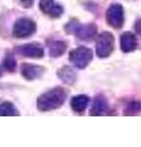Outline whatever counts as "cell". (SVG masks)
<instances>
[{"mask_svg": "<svg viewBox=\"0 0 141 147\" xmlns=\"http://www.w3.org/2000/svg\"><path fill=\"white\" fill-rule=\"evenodd\" d=\"M120 47L124 53L133 52L138 47V39H136L135 34L130 33V32H125L120 37Z\"/></svg>", "mask_w": 141, "mask_h": 147, "instance_id": "cell-11", "label": "cell"}, {"mask_svg": "<svg viewBox=\"0 0 141 147\" xmlns=\"http://www.w3.org/2000/svg\"><path fill=\"white\" fill-rule=\"evenodd\" d=\"M44 71H45V69L43 66L33 65V64H24L22 67H21L22 76H24L26 80H28V81H33L36 79L42 77Z\"/></svg>", "mask_w": 141, "mask_h": 147, "instance_id": "cell-9", "label": "cell"}, {"mask_svg": "<svg viewBox=\"0 0 141 147\" xmlns=\"http://www.w3.org/2000/svg\"><path fill=\"white\" fill-rule=\"evenodd\" d=\"M67 97V92L63 87H54L47 91L37 99V107L40 112H48V110L58 109L65 103Z\"/></svg>", "mask_w": 141, "mask_h": 147, "instance_id": "cell-1", "label": "cell"}, {"mask_svg": "<svg viewBox=\"0 0 141 147\" xmlns=\"http://www.w3.org/2000/svg\"><path fill=\"white\" fill-rule=\"evenodd\" d=\"M107 22L109 26H112L113 28H121L124 25V10L120 4H112L108 7L107 13Z\"/></svg>", "mask_w": 141, "mask_h": 147, "instance_id": "cell-6", "label": "cell"}, {"mask_svg": "<svg viewBox=\"0 0 141 147\" xmlns=\"http://www.w3.org/2000/svg\"><path fill=\"white\" fill-rule=\"evenodd\" d=\"M47 45L49 49V54H51V57H53V58L61 57L67 49L66 42L60 40V39H48Z\"/></svg>", "mask_w": 141, "mask_h": 147, "instance_id": "cell-10", "label": "cell"}, {"mask_svg": "<svg viewBox=\"0 0 141 147\" xmlns=\"http://www.w3.org/2000/svg\"><path fill=\"white\" fill-rule=\"evenodd\" d=\"M108 110V103H107V99L103 97V96H97L94 98V102L93 105L91 108V115H102Z\"/></svg>", "mask_w": 141, "mask_h": 147, "instance_id": "cell-13", "label": "cell"}, {"mask_svg": "<svg viewBox=\"0 0 141 147\" xmlns=\"http://www.w3.org/2000/svg\"><path fill=\"white\" fill-rule=\"evenodd\" d=\"M36 28H37V26H36L34 21L27 17H21L13 25L12 34L16 38H27V37L32 36L34 33Z\"/></svg>", "mask_w": 141, "mask_h": 147, "instance_id": "cell-5", "label": "cell"}, {"mask_svg": "<svg viewBox=\"0 0 141 147\" xmlns=\"http://www.w3.org/2000/svg\"><path fill=\"white\" fill-rule=\"evenodd\" d=\"M139 112H141V102H130L128 107L125 108L124 114L125 115H134Z\"/></svg>", "mask_w": 141, "mask_h": 147, "instance_id": "cell-17", "label": "cell"}, {"mask_svg": "<svg viewBox=\"0 0 141 147\" xmlns=\"http://www.w3.org/2000/svg\"><path fill=\"white\" fill-rule=\"evenodd\" d=\"M15 52L21 57H27L32 59H40L44 55V49L39 43H28L15 48Z\"/></svg>", "mask_w": 141, "mask_h": 147, "instance_id": "cell-7", "label": "cell"}, {"mask_svg": "<svg viewBox=\"0 0 141 147\" xmlns=\"http://www.w3.org/2000/svg\"><path fill=\"white\" fill-rule=\"evenodd\" d=\"M39 7L42 10L43 13L51 16L53 18H58L63 15L64 9L59 3H57L55 0H40L39 1Z\"/></svg>", "mask_w": 141, "mask_h": 147, "instance_id": "cell-8", "label": "cell"}, {"mask_svg": "<svg viewBox=\"0 0 141 147\" xmlns=\"http://www.w3.org/2000/svg\"><path fill=\"white\" fill-rule=\"evenodd\" d=\"M0 76H1V70H0Z\"/></svg>", "mask_w": 141, "mask_h": 147, "instance_id": "cell-20", "label": "cell"}, {"mask_svg": "<svg viewBox=\"0 0 141 147\" xmlns=\"http://www.w3.org/2000/svg\"><path fill=\"white\" fill-rule=\"evenodd\" d=\"M114 50V37L111 32H103L97 37L96 53L99 58L109 57Z\"/></svg>", "mask_w": 141, "mask_h": 147, "instance_id": "cell-4", "label": "cell"}, {"mask_svg": "<svg viewBox=\"0 0 141 147\" xmlns=\"http://www.w3.org/2000/svg\"><path fill=\"white\" fill-rule=\"evenodd\" d=\"M65 31L69 33H74L82 40H91L93 39L97 34V26L94 24H87V25H80L79 21L71 20L69 24L65 26Z\"/></svg>", "mask_w": 141, "mask_h": 147, "instance_id": "cell-2", "label": "cell"}, {"mask_svg": "<svg viewBox=\"0 0 141 147\" xmlns=\"http://www.w3.org/2000/svg\"><path fill=\"white\" fill-rule=\"evenodd\" d=\"M3 66L5 70L10 71V72H13L16 70V60H15V57L11 54V53H7L5 55L3 60Z\"/></svg>", "mask_w": 141, "mask_h": 147, "instance_id": "cell-16", "label": "cell"}, {"mask_svg": "<svg viewBox=\"0 0 141 147\" xmlns=\"http://www.w3.org/2000/svg\"><path fill=\"white\" fill-rule=\"evenodd\" d=\"M21 3L24 4V6H26V7H31V6L33 5L34 0H21Z\"/></svg>", "mask_w": 141, "mask_h": 147, "instance_id": "cell-19", "label": "cell"}, {"mask_svg": "<svg viewBox=\"0 0 141 147\" xmlns=\"http://www.w3.org/2000/svg\"><path fill=\"white\" fill-rule=\"evenodd\" d=\"M0 115L1 117L19 115V112H17V109L13 107L11 102H3L0 104Z\"/></svg>", "mask_w": 141, "mask_h": 147, "instance_id": "cell-15", "label": "cell"}, {"mask_svg": "<svg viewBox=\"0 0 141 147\" xmlns=\"http://www.w3.org/2000/svg\"><path fill=\"white\" fill-rule=\"evenodd\" d=\"M93 58L92 50L87 47H79L70 52L69 59L77 69H85Z\"/></svg>", "mask_w": 141, "mask_h": 147, "instance_id": "cell-3", "label": "cell"}, {"mask_svg": "<svg viewBox=\"0 0 141 147\" xmlns=\"http://www.w3.org/2000/svg\"><path fill=\"white\" fill-rule=\"evenodd\" d=\"M58 77L64 82V84H67V85L75 84V81L77 80V75H76L75 70L70 66H63L61 69H59Z\"/></svg>", "mask_w": 141, "mask_h": 147, "instance_id": "cell-12", "label": "cell"}, {"mask_svg": "<svg viewBox=\"0 0 141 147\" xmlns=\"http://www.w3.org/2000/svg\"><path fill=\"white\" fill-rule=\"evenodd\" d=\"M134 28H135V31H136V33H138V34H141V18H139V20L135 22Z\"/></svg>", "mask_w": 141, "mask_h": 147, "instance_id": "cell-18", "label": "cell"}, {"mask_svg": "<svg viewBox=\"0 0 141 147\" xmlns=\"http://www.w3.org/2000/svg\"><path fill=\"white\" fill-rule=\"evenodd\" d=\"M90 102V98L85 94H80V96H75L74 98L71 99V108L75 113H82L85 112V109L87 108Z\"/></svg>", "mask_w": 141, "mask_h": 147, "instance_id": "cell-14", "label": "cell"}]
</instances>
